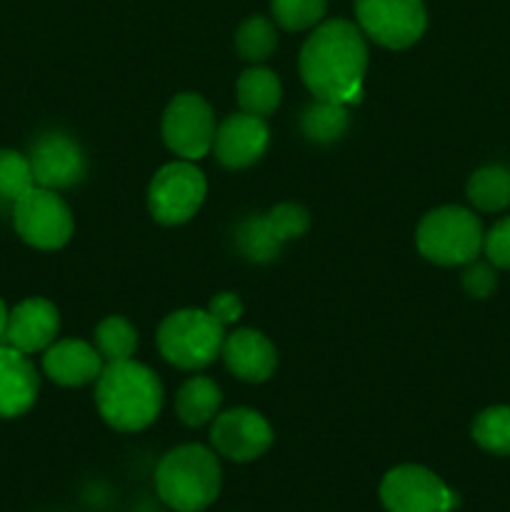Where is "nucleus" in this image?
<instances>
[{
    "label": "nucleus",
    "instance_id": "nucleus-4",
    "mask_svg": "<svg viewBox=\"0 0 510 512\" xmlns=\"http://www.w3.org/2000/svg\"><path fill=\"white\" fill-rule=\"evenodd\" d=\"M485 230L475 213L460 205H443L423 215L415 230V245L425 260L443 268L468 265L483 253Z\"/></svg>",
    "mask_w": 510,
    "mask_h": 512
},
{
    "label": "nucleus",
    "instance_id": "nucleus-28",
    "mask_svg": "<svg viewBox=\"0 0 510 512\" xmlns=\"http://www.w3.org/2000/svg\"><path fill=\"white\" fill-rule=\"evenodd\" d=\"M498 288V273H495V265L490 263H468V268L463 270V290L475 300H485L495 293Z\"/></svg>",
    "mask_w": 510,
    "mask_h": 512
},
{
    "label": "nucleus",
    "instance_id": "nucleus-11",
    "mask_svg": "<svg viewBox=\"0 0 510 512\" xmlns=\"http://www.w3.org/2000/svg\"><path fill=\"white\" fill-rule=\"evenodd\" d=\"M215 113L198 93H178L163 113V140L183 160H200L213 150Z\"/></svg>",
    "mask_w": 510,
    "mask_h": 512
},
{
    "label": "nucleus",
    "instance_id": "nucleus-19",
    "mask_svg": "<svg viewBox=\"0 0 510 512\" xmlns=\"http://www.w3.org/2000/svg\"><path fill=\"white\" fill-rule=\"evenodd\" d=\"M235 98L243 113L258 115V118H268L278 110L280 100H283V85L280 78L265 65H250L243 70L235 83Z\"/></svg>",
    "mask_w": 510,
    "mask_h": 512
},
{
    "label": "nucleus",
    "instance_id": "nucleus-7",
    "mask_svg": "<svg viewBox=\"0 0 510 512\" xmlns=\"http://www.w3.org/2000/svg\"><path fill=\"white\" fill-rule=\"evenodd\" d=\"M310 230V213L298 203H278L263 215H248L235 228V248L248 263H273L288 240Z\"/></svg>",
    "mask_w": 510,
    "mask_h": 512
},
{
    "label": "nucleus",
    "instance_id": "nucleus-6",
    "mask_svg": "<svg viewBox=\"0 0 510 512\" xmlns=\"http://www.w3.org/2000/svg\"><path fill=\"white\" fill-rule=\"evenodd\" d=\"M208 195L205 173L193 160H173L153 175L148 185V210L155 223L183 225L193 218Z\"/></svg>",
    "mask_w": 510,
    "mask_h": 512
},
{
    "label": "nucleus",
    "instance_id": "nucleus-30",
    "mask_svg": "<svg viewBox=\"0 0 510 512\" xmlns=\"http://www.w3.org/2000/svg\"><path fill=\"white\" fill-rule=\"evenodd\" d=\"M205 310H208L220 325L228 328V325H235L240 318H243V300H240L235 293H218L210 298L208 308Z\"/></svg>",
    "mask_w": 510,
    "mask_h": 512
},
{
    "label": "nucleus",
    "instance_id": "nucleus-27",
    "mask_svg": "<svg viewBox=\"0 0 510 512\" xmlns=\"http://www.w3.org/2000/svg\"><path fill=\"white\" fill-rule=\"evenodd\" d=\"M325 10L328 0H270L273 20L290 33H300L323 23Z\"/></svg>",
    "mask_w": 510,
    "mask_h": 512
},
{
    "label": "nucleus",
    "instance_id": "nucleus-22",
    "mask_svg": "<svg viewBox=\"0 0 510 512\" xmlns=\"http://www.w3.org/2000/svg\"><path fill=\"white\" fill-rule=\"evenodd\" d=\"M468 200L483 213H500L510 208V168L508 165H485L468 180Z\"/></svg>",
    "mask_w": 510,
    "mask_h": 512
},
{
    "label": "nucleus",
    "instance_id": "nucleus-15",
    "mask_svg": "<svg viewBox=\"0 0 510 512\" xmlns=\"http://www.w3.org/2000/svg\"><path fill=\"white\" fill-rule=\"evenodd\" d=\"M225 368L245 383H265L278 368V350L260 330L238 328L225 335L220 350Z\"/></svg>",
    "mask_w": 510,
    "mask_h": 512
},
{
    "label": "nucleus",
    "instance_id": "nucleus-12",
    "mask_svg": "<svg viewBox=\"0 0 510 512\" xmlns=\"http://www.w3.org/2000/svg\"><path fill=\"white\" fill-rule=\"evenodd\" d=\"M273 440L270 423L253 408L223 410L210 423V448L218 453V458L233 463H253L263 458Z\"/></svg>",
    "mask_w": 510,
    "mask_h": 512
},
{
    "label": "nucleus",
    "instance_id": "nucleus-8",
    "mask_svg": "<svg viewBox=\"0 0 510 512\" xmlns=\"http://www.w3.org/2000/svg\"><path fill=\"white\" fill-rule=\"evenodd\" d=\"M353 8L365 38L388 50L410 48L428 28L423 0H355Z\"/></svg>",
    "mask_w": 510,
    "mask_h": 512
},
{
    "label": "nucleus",
    "instance_id": "nucleus-31",
    "mask_svg": "<svg viewBox=\"0 0 510 512\" xmlns=\"http://www.w3.org/2000/svg\"><path fill=\"white\" fill-rule=\"evenodd\" d=\"M8 320H10V310L5 308V303L0 300V343H3L5 333H8Z\"/></svg>",
    "mask_w": 510,
    "mask_h": 512
},
{
    "label": "nucleus",
    "instance_id": "nucleus-9",
    "mask_svg": "<svg viewBox=\"0 0 510 512\" xmlns=\"http://www.w3.org/2000/svg\"><path fill=\"white\" fill-rule=\"evenodd\" d=\"M13 223L20 238L38 250H58L73 235V213L58 190L35 185L13 205Z\"/></svg>",
    "mask_w": 510,
    "mask_h": 512
},
{
    "label": "nucleus",
    "instance_id": "nucleus-23",
    "mask_svg": "<svg viewBox=\"0 0 510 512\" xmlns=\"http://www.w3.org/2000/svg\"><path fill=\"white\" fill-rule=\"evenodd\" d=\"M278 48V30L265 15H250L235 30V50L248 63L260 65Z\"/></svg>",
    "mask_w": 510,
    "mask_h": 512
},
{
    "label": "nucleus",
    "instance_id": "nucleus-29",
    "mask_svg": "<svg viewBox=\"0 0 510 512\" xmlns=\"http://www.w3.org/2000/svg\"><path fill=\"white\" fill-rule=\"evenodd\" d=\"M483 250L495 268L510 270V215L498 220V223L485 233Z\"/></svg>",
    "mask_w": 510,
    "mask_h": 512
},
{
    "label": "nucleus",
    "instance_id": "nucleus-20",
    "mask_svg": "<svg viewBox=\"0 0 510 512\" xmlns=\"http://www.w3.org/2000/svg\"><path fill=\"white\" fill-rule=\"evenodd\" d=\"M220 405H223V393L215 380L205 378V375L185 380L175 395V413L188 428H203V425L213 423L215 415L220 413Z\"/></svg>",
    "mask_w": 510,
    "mask_h": 512
},
{
    "label": "nucleus",
    "instance_id": "nucleus-16",
    "mask_svg": "<svg viewBox=\"0 0 510 512\" xmlns=\"http://www.w3.org/2000/svg\"><path fill=\"white\" fill-rule=\"evenodd\" d=\"M60 330V313L50 300L28 298L10 310L5 343L20 353H40L55 343Z\"/></svg>",
    "mask_w": 510,
    "mask_h": 512
},
{
    "label": "nucleus",
    "instance_id": "nucleus-21",
    "mask_svg": "<svg viewBox=\"0 0 510 512\" xmlns=\"http://www.w3.org/2000/svg\"><path fill=\"white\" fill-rule=\"evenodd\" d=\"M300 130L315 145H333L350 130V108L313 98L300 115Z\"/></svg>",
    "mask_w": 510,
    "mask_h": 512
},
{
    "label": "nucleus",
    "instance_id": "nucleus-24",
    "mask_svg": "<svg viewBox=\"0 0 510 512\" xmlns=\"http://www.w3.org/2000/svg\"><path fill=\"white\" fill-rule=\"evenodd\" d=\"M95 348L105 363H118V360L133 358L138 348V330L123 315H108L95 328Z\"/></svg>",
    "mask_w": 510,
    "mask_h": 512
},
{
    "label": "nucleus",
    "instance_id": "nucleus-1",
    "mask_svg": "<svg viewBox=\"0 0 510 512\" xmlns=\"http://www.w3.org/2000/svg\"><path fill=\"white\" fill-rule=\"evenodd\" d=\"M300 78L310 95L330 103L355 105L363 98V80L368 73V40L345 18L325 20L300 48Z\"/></svg>",
    "mask_w": 510,
    "mask_h": 512
},
{
    "label": "nucleus",
    "instance_id": "nucleus-3",
    "mask_svg": "<svg viewBox=\"0 0 510 512\" xmlns=\"http://www.w3.org/2000/svg\"><path fill=\"white\" fill-rule=\"evenodd\" d=\"M223 468L218 453L205 445L188 443L168 450L155 468L158 498L175 512H203L218 500Z\"/></svg>",
    "mask_w": 510,
    "mask_h": 512
},
{
    "label": "nucleus",
    "instance_id": "nucleus-18",
    "mask_svg": "<svg viewBox=\"0 0 510 512\" xmlns=\"http://www.w3.org/2000/svg\"><path fill=\"white\" fill-rule=\"evenodd\" d=\"M40 380L28 355L0 345V418H20L38 400Z\"/></svg>",
    "mask_w": 510,
    "mask_h": 512
},
{
    "label": "nucleus",
    "instance_id": "nucleus-13",
    "mask_svg": "<svg viewBox=\"0 0 510 512\" xmlns=\"http://www.w3.org/2000/svg\"><path fill=\"white\" fill-rule=\"evenodd\" d=\"M30 168L35 185L48 190H65L78 185L88 173L83 148L65 133H45L30 148Z\"/></svg>",
    "mask_w": 510,
    "mask_h": 512
},
{
    "label": "nucleus",
    "instance_id": "nucleus-14",
    "mask_svg": "<svg viewBox=\"0 0 510 512\" xmlns=\"http://www.w3.org/2000/svg\"><path fill=\"white\" fill-rule=\"evenodd\" d=\"M270 145V128L265 118L248 113H233L218 123L215 130L213 150L223 168L228 170H245L258 163Z\"/></svg>",
    "mask_w": 510,
    "mask_h": 512
},
{
    "label": "nucleus",
    "instance_id": "nucleus-2",
    "mask_svg": "<svg viewBox=\"0 0 510 512\" xmlns=\"http://www.w3.org/2000/svg\"><path fill=\"white\" fill-rule=\"evenodd\" d=\"M95 405L105 423L118 433H140L155 423L163 408V383L138 360L105 363L95 380Z\"/></svg>",
    "mask_w": 510,
    "mask_h": 512
},
{
    "label": "nucleus",
    "instance_id": "nucleus-26",
    "mask_svg": "<svg viewBox=\"0 0 510 512\" xmlns=\"http://www.w3.org/2000/svg\"><path fill=\"white\" fill-rule=\"evenodd\" d=\"M33 188L35 178L28 155L18 150H0V200L15 205Z\"/></svg>",
    "mask_w": 510,
    "mask_h": 512
},
{
    "label": "nucleus",
    "instance_id": "nucleus-25",
    "mask_svg": "<svg viewBox=\"0 0 510 512\" xmlns=\"http://www.w3.org/2000/svg\"><path fill=\"white\" fill-rule=\"evenodd\" d=\"M473 440L493 455H510V405H493L473 420Z\"/></svg>",
    "mask_w": 510,
    "mask_h": 512
},
{
    "label": "nucleus",
    "instance_id": "nucleus-5",
    "mask_svg": "<svg viewBox=\"0 0 510 512\" xmlns=\"http://www.w3.org/2000/svg\"><path fill=\"white\" fill-rule=\"evenodd\" d=\"M225 335V325L208 310L183 308L165 315L160 323L158 350L178 370H203L220 358Z\"/></svg>",
    "mask_w": 510,
    "mask_h": 512
},
{
    "label": "nucleus",
    "instance_id": "nucleus-17",
    "mask_svg": "<svg viewBox=\"0 0 510 512\" xmlns=\"http://www.w3.org/2000/svg\"><path fill=\"white\" fill-rule=\"evenodd\" d=\"M43 353L45 375L63 388H80V385L95 383L105 368V360L100 358L98 348L85 343V340H55Z\"/></svg>",
    "mask_w": 510,
    "mask_h": 512
},
{
    "label": "nucleus",
    "instance_id": "nucleus-10",
    "mask_svg": "<svg viewBox=\"0 0 510 512\" xmlns=\"http://www.w3.org/2000/svg\"><path fill=\"white\" fill-rule=\"evenodd\" d=\"M380 503L388 512H450L458 495L425 465H398L380 480Z\"/></svg>",
    "mask_w": 510,
    "mask_h": 512
}]
</instances>
